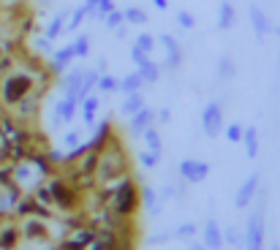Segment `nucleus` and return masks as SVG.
Returning a JSON list of instances; mask_svg holds the SVG:
<instances>
[{
  "instance_id": "1",
  "label": "nucleus",
  "mask_w": 280,
  "mask_h": 250,
  "mask_svg": "<svg viewBox=\"0 0 280 250\" xmlns=\"http://www.w3.org/2000/svg\"><path fill=\"white\" fill-rule=\"evenodd\" d=\"M131 171H134L131 169V155H128V150H125V144H123V136L114 131L112 139L106 141L104 152H101L93 177H95L98 185H104V182H114V180H120V177L131 174Z\"/></svg>"
},
{
  "instance_id": "2",
  "label": "nucleus",
  "mask_w": 280,
  "mask_h": 250,
  "mask_svg": "<svg viewBox=\"0 0 280 250\" xmlns=\"http://www.w3.org/2000/svg\"><path fill=\"white\" fill-rule=\"evenodd\" d=\"M109 210L120 218H136L141 210V185H139V177L136 171L120 177L114 182V193H112V201H109Z\"/></svg>"
},
{
  "instance_id": "3",
  "label": "nucleus",
  "mask_w": 280,
  "mask_h": 250,
  "mask_svg": "<svg viewBox=\"0 0 280 250\" xmlns=\"http://www.w3.org/2000/svg\"><path fill=\"white\" fill-rule=\"evenodd\" d=\"M95 82H98V71L95 68H90V65H71L65 74H60L57 84L65 98H74L79 104L95 90Z\"/></svg>"
},
{
  "instance_id": "4",
  "label": "nucleus",
  "mask_w": 280,
  "mask_h": 250,
  "mask_svg": "<svg viewBox=\"0 0 280 250\" xmlns=\"http://www.w3.org/2000/svg\"><path fill=\"white\" fill-rule=\"evenodd\" d=\"M47 188L52 193V207L57 215H68V212H76L84 207V196L65 180L63 171H55L52 177H47Z\"/></svg>"
},
{
  "instance_id": "5",
  "label": "nucleus",
  "mask_w": 280,
  "mask_h": 250,
  "mask_svg": "<svg viewBox=\"0 0 280 250\" xmlns=\"http://www.w3.org/2000/svg\"><path fill=\"white\" fill-rule=\"evenodd\" d=\"M35 87V76L28 74L25 68H17L11 74H6L0 79V106L3 109H11L17 101H22L30 90Z\"/></svg>"
},
{
  "instance_id": "6",
  "label": "nucleus",
  "mask_w": 280,
  "mask_h": 250,
  "mask_svg": "<svg viewBox=\"0 0 280 250\" xmlns=\"http://www.w3.org/2000/svg\"><path fill=\"white\" fill-rule=\"evenodd\" d=\"M256 210L248 215L245 223V250H264V212H267V191L258 188Z\"/></svg>"
},
{
  "instance_id": "7",
  "label": "nucleus",
  "mask_w": 280,
  "mask_h": 250,
  "mask_svg": "<svg viewBox=\"0 0 280 250\" xmlns=\"http://www.w3.org/2000/svg\"><path fill=\"white\" fill-rule=\"evenodd\" d=\"M44 95H47V90H41L38 84H35V87L30 90L22 101H17V104H14L8 111H11V114L22 122V125H35V120H38V114H41Z\"/></svg>"
},
{
  "instance_id": "8",
  "label": "nucleus",
  "mask_w": 280,
  "mask_h": 250,
  "mask_svg": "<svg viewBox=\"0 0 280 250\" xmlns=\"http://www.w3.org/2000/svg\"><path fill=\"white\" fill-rule=\"evenodd\" d=\"M14 182L19 185V191H22V193H33L38 185H44V182H47V177H44L41 171H38L33 163L25 158V161L14 163Z\"/></svg>"
},
{
  "instance_id": "9",
  "label": "nucleus",
  "mask_w": 280,
  "mask_h": 250,
  "mask_svg": "<svg viewBox=\"0 0 280 250\" xmlns=\"http://www.w3.org/2000/svg\"><path fill=\"white\" fill-rule=\"evenodd\" d=\"M19 234H22L25 242H52V231H49V221L41 218H22L17 221Z\"/></svg>"
},
{
  "instance_id": "10",
  "label": "nucleus",
  "mask_w": 280,
  "mask_h": 250,
  "mask_svg": "<svg viewBox=\"0 0 280 250\" xmlns=\"http://www.w3.org/2000/svg\"><path fill=\"white\" fill-rule=\"evenodd\" d=\"M223 128H226V120H223V106L218 104V101H210V104L201 109V131H204V136L215 139V136L223 134Z\"/></svg>"
},
{
  "instance_id": "11",
  "label": "nucleus",
  "mask_w": 280,
  "mask_h": 250,
  "mask_svg": "<svg viewBox=\"0 0 280 250\" xmlns=\"http://www.w3.org/2000/svg\"><path fill=\"white\" fill-rule=\"evenodd\" d=\"M177 174H180L182 182H191V185H198L210 177V163L207 161H198V158H185L180 161L177 166Z\"/></svg>"
},
{
  "instance_id": "12",
  "label": "nucleus",
  "mask_w": 280,
  "mask_h": 250,
  "mask_svg": "<svg viewBox=\"0 0 280 250\" xmlns=\"http://www.w3.org/2000/svg\"><path fill=\"white\" fill-rule=\"evenodd\" d=\"M95 239V228L93 226H79L74 231H68L63 239H60V250H84L90 242Z\"/></svg>"
},
{
  "instance_id": "13",
  "label": "nucleus",
  "mask_w": 280,
  "mask_h": 250,
  "mask_svg": "<svg viewBox=\"0 0 280 250\" xmlns=\"http://www.w3.org/2000/svg\"><path fill=\"white\" fill-rule=\"evenodd\" d=\"M258 188H261V174H251L242 185H239V191H237V196H234V207L237 210H248L253 201H256V193H258Z\"/></svg>"
},
{
  "instance_id": "14",
  "label": "nucleus",
  "mask_w": 280,
  "mask_h": 250,
  "mask_svg": "<svg viewBox=\"0 0 280 250\" xmlns=\"http://www.w3.org/2000/svg\"><path fill=\"white\" fill-rule=\"evenodd\" d=\"M248 19H251V28H253V33H256L258 41H264L267 35L275 33L272 19H269L267 14H264V8H258L256 3H251V6H248Z\"/></svg>"
},
{
  "instance_id": "15",
  "label": "nucleus",
  "mask_w": 280,
  "mask_h": 250,
  "mask_svg": "<svg viewBox=\"0 0 280 250\" xmlns=\"http://www.w3.org/2000/svg\"><path fill=\"white\" fill-rule=\"evenodd\" d=\"M158 44H164V52H166V68H171V71H177L182 65V57H185V52H182V47H180V41L174 38V35H169V33H164V35H158Z\"/></svg>"
},
{
  "instance_id": "16",
  "label": "nucleus",
  "mask_w": 280,
  "mask_h": 250,
  "mask_svg": "<svg viewBox=\"0 0 280 250\" xmlns=\"http://www.w3.org/2000/svg\"><path fill=\"white\" fill-rule=\"evenodd\" d=\"M152 125H155V109L152 106H144V109H139L136 114L128 117V134L131 136H141Z\"/></svg>"
},
{
  "instance_id": "17",
  "label": "nucleus",
  "mask_w": 280,
  "mask_h": 250,
  "mask_svg": "<svg viewBox=\"0 0 280 250\" xmlns=\"http://www.w3.org/2000/svg\"><path fill=\"white\" fill-rule=\"evenodd\" d=\"M76 114H79V104H76L74 98H60L57 104H55V111H52V122L55 125H68V122L76 120Z\"/></svg>"
},
{
  "instance_id": "18",
  "label": "nucleus",
  "mask_w": 280,
  "mask_h": 250,
  "mask_svg": "<svg viewBox=\"0 0 280 250\" xmlns=\"http://www.w3.org/2000/svg\"><path fill=\"white\" fill-rule=\"evenodd\" d=\"M201 245H204L207 250H221L223 245H226L223 242V228L215 218H210V221L201 226Z\"/></svg>"
},
{
  "instance_id": "19",
  "label": "nucleus",
  "mask_w": 280,
  "mask_h": 250,
  "mask_svg": "<svg viewBox=\"0 0 280 250\" xmlns=\"http://www.w3.org/2000/svg\"><path fill=\"white\" fill-rule=\"evenodd\" d=\"M112 134H114V125H112L109 120L95 122V125H93V136L87 139V147H90V150H95V152H104V147H106V141L112 139Z\"/></svg>"
},
{
  "instance_id": "20",
  "label": "nucleus",
  "mask_w": 280,
  "mask_h": 250,
  "mask_svg": "<svg viewBox=\"0 0 280 250\" xmlns=\"http://www.w3.org/2000/svg\"><path fill=\"white\" fill-rule=\"evenodd\" d=\"M98 109H101V95L90 93L87 98L79 101V114H82V125L93 128L95 122H98Z\"/></svg>"
},
{
  "instance_id": "21",
  "label": "nucleus",
  "mask_w": 280,
  "mask_h": 250,
  "mask_svg": "<svg viewBox=\"0 0 280 250\" xmlns=\"http://www.w3.org/2000/svg\"><path fill=\"white\" fill-rule=\"evenodd\" d=\"M22 242V234H19V226L8 218V221L0 223V250H14Z\"/></svg>"
},
{
  "instance_id": "22",
  "label": "nucleus",
  "mask_w": 280,
  "mask_h": 250,
  "mask_svg": "<svg viewBox=\"0 0 280 250\" xmlns=\"http://www.w3.org/2000/svg\"><path fill=\"white\" fill-rule=\"evenodd\" d=\"M134 65H136V71H139V76L144 79V84H155V82L161 79V74H164V68H161L150 55H144L141 60H136Z\"/></svg>"
},
{
  "instance_id": "23",
  "label": "nucleus",
  "mask_w": 280,
  "mask_h": 250,
  "mask_svg": "<svg viewBox=\"0 0 280 250\" xmlns=\"http://www.w3.org/2000/svg\"><path fill=\"white\" fill-rule=\"evenodd\" d=\"M68 17H71V11L68 8H60L57 14H55L52 19L47 22V28H44V35H47L49 41H57L60 35L65 33V22H68Z\"/></svg>"
},
{
  "instance_id": "24",
  "label": "nucleus",
  "mask_w": 280,
  "mask_h": 250,
  "mask_svg": "<svg viewBox=\"0 0 280 250\" xmlns=\"http://www.w3.org/2000/svg\"><path fill=\"white\" fill-rule=\"evenodd\" d=\"M141 210H147L150 218L161 215V196L152 185H141Z\"/></svg>"
},
{
  "instance_id": "25",
  "label": "nucleus",
  "mask_w": 280,
  "mask_h": 250,
  "mask_svg": "<svg viewBox=\"0 0 280 250\" xmlns=\"http://www.w3.org/2000/svg\"><path fill=\"white\" fill-rule=\"evenodd\" d=\"M147 106V98H144V90H139V93H128L123 98V104H120V114L123 117H131L136 114L139 109H144Z\"/></svg>"
},
{
  "instance_id": "26",
  "label": "nucleus",
  "mask_w": 280,
  "mask_h": 250,
  "mask_svg": "<svg viewBox=\"0 0 280 250\" xmlns=\"http://www.w3.org/2000/svg\"><path fill=\"white\" fill-rule=\"evenodd\" d=\"M234 22H237L234 3L231 0H221V6H218V30H231Z\"/></svg>"
},
{
  "instance_id": "27",
  "label": "nucleus",
  "mask_w": 280,
  "mask_h": 250,
  "mask_svg": "<svg viewBox=\"0 0 280 250\" xmlns=\"http://www.w3.org/2000/svg\"><path fill=\"white\" fill-rule=\"evenodd\" d=\"M144 79L139 76V71H131V74H125L123 79H120V93L128 95V93H139V90H144Z\"/></svg>"
},
{
  "instance_id": "28",
  "label": "nucleus",
  "mask_w": 280,
  "mask_h": 250,
  "mask_svg": "<svg viewBox=\"0 0 280 250\" xmlns=\"http://www.w3.org/2000/svg\"><path fill=\"white\" fill-rule=\"evenodd\" d=\"M95 90H98L101 95L120 93V79H117V76H112L109 71H104V74H98V82H95Z\"/></svg>"
},
{
  "instance_id": "29",
  "label": "nucleus",
  "mask_w": 280,
  "mask_h": 250,
  "mask_svg": "<svg viewBox=\"0 0 280 250\" xmlns=\"http://www.w3.org/2000/svg\"><path fill=\"white\" fill-rule=\"evenodd\" d=\"M87 19H90V8L82 3L79 8H74V11H71L68 22H65V33H76V30L82 28V22H87Z\"/></svg>"
},
{
  "instance_id": "30",
  "label": "nucleus",
  "mask_w": 280,
  "mask_h": 250,
  "mask_svg": "<svg viewBox=\"0 0 280 250\" xmlns=\"http://www.w3.org/2000/svg\"><path fill=\"white\" fill-rule=\"evenodd\" d=\"M123 17H125V25H136V28H144V25L150 22L147 11H144V8H139V6H128V8H123Z\"/></svg>"
},
{
  "instance_id": "31",
  "label": "nucleus",
  "mask_w": 280,
  "mask_h": 250,
  "mask_svg": "<svg viewBox=\"0 0 280 250\" xmlns=\"http://www.w3.org/2000/svg\"><path fill=\"white\" fill-rule=\"evenodd\" d=\"M71 49H74V55H76V60H84L90 55V35L87 33H79V35H74V41H71Z\"/></svg>"
},
{
  "instance_id": "32",
  "label": "nucleus",
  "mask_w": 280,
  "mask_h": 250,
  "mask_svg": "<svg viewBox=\"0 0 280 250\" xmlns=\"http://www.w3.org/2000/svg\"><path fill=\"white\" fill-rule=\"evenodd\" d=\"M242 144H245V155L248 158H256L258 155V131L256 128L242 131Z\"/></svg>"
},
{
  "instance_id": "33",
  "label": "nucleus",
  "mask_w": 280,
  "mask_h": 250,
  "mask_svg": "<svg viewBox=\"0 0 280 250\" xmlns=\"http://www.w3.org/2000/svg\"><path fill=\"white\" fill-rule=\"evenodd\" d=\"M141 139H144V147L152 152H164V139H161V134H158V125H152V128H147L144 134H141Z\"/></svg>"
},
{
  "instance_id": "34",
  "label": "nucleus",
  "mask_w": 280,
  "mask_h": 250,
  "mask_svg": "<svg viewBox=\"0 0 280 250\" xmlns=\"http://www.w3.org/2000/svg\"><path fill=\"white\" fill-rule=\"evenodd\" d=\"M218 76H221L223 82H231L234 76H237V65H234V60L228 57V55H223V57L218 60Z\"/></svg>"
},
{
  "instance_id": "35",
  "label": "nucleus",
  "mask_w": 280,
  "mask_h": 250,
  "mask_svg": "<svg viewBox=\"0 0 280 250\" xmlns=\"http://www.w3.org/2000/svg\"><path fill=\"white\" fill-rule=\"evenodd\" d=\"M171 231H174V239H185V242H191V239L198 234V226L193 221H185V223H180L177 228H171Z\"/></svg>"
},
{
  "instance_id": "36",
  "label": "nucleus",
  "mask_w": 280,
  "mask_h": 250,
  "mask_svg": "<svg viewBox=\"0 0 280 250\" xmlns=\"http://www.w3.org/2000/svg\"><path fill=\"white\" fill-rule=\"evenodd\" d=\"M223 242L234 245V248H245V231H239V228H234V226L223 228Z\"/></svg>"
},
{
  "instance_id": "37",
  "label": "nucleus",
  "mask_w": 280,
  "mask_h": 250,
  "mask_svg": "<svg viewBox=\"0 0 280 250\" xmlns=\"http://www.w3.org/2000/svg\"><path fill=\"white\" fill-rule=\"evenodd\" d=\"M161 158H164V152H152V150H141L139 152V163H141V169H155L158 163H161Z\"/></svg>"
},
{
  "instance_id": "38",
  "label": "nucleus",
  "mask_w": 280,
  "mask_h": 250,
  "mask_svg": "<svg viewBox=\"0 0 280 250\" xmlns=\"http://www.w3.org/2000/svg\"><path fill=\"white\" fill-rule=\"evenodd\" d=\"M134 47L136 49H141L144 55H152V49H155V35H150V33H139L134 38Z\"/></svg>"
},
{
  "instance_id": "39",
  "label": "nucleus",
  "mask_w": 280,
  "mask_h": 250,
  "mask_svg": "<svg viewBox=\"0 0 280 250\" xmlns=\"http://www.w3.org/2000/svg\"><path fill=\"white\" fill-rule=\"evenodd\" d=\"M82 141H84L82 128H71V131H65V134H63V147H65V150H74V147L82 144Z\"/></svg>"
},
{
  "instance_id": "40",
  "label": "nucleus",
  "mask_w": 280,
  "mask_h": 250,
  "mask_svg": "<svg viewBox=\"0 0 280 250\" xmlns=\"http://www.w3.org/2000/svg\"><path fill=\"white\" fill-rule=\"evenodd\" d=\"M120 25H125V17H123V11H120V8H114V11H109L104 17V28L106 30H117Z\"/></svg>"
},
{
  "instance_id": "41",
  "label": "nucleus",
  "mask_w": 280,
  "mask_h": 250,
  "mask_svg": "<svg viewBox=\"0 0 280 250\" xmlns=\"http://www.w3.org/2000/svg\"><path fill=\"white\" fill-rule=\"evenodd\" d=\"M242 131H245V125L231 122V125H226V128H223V136H226L231 144H239V141H242Z\"/></svg>"
},
{
  "instance_id": "42",
  "label": "nucleus",
  "mask_w": 280,
  "mask_h": 250,
  "mask_svg": "<svg viewBox=\"0 0 280 250\" xmlns=\"http://www.w3.org/2000/svg\"><path fill=\"white\" fill-rule=\"evenodd\" d=\"M19 68V60L14 57V55H3V57H0V79H3V76L6 74H11V71H17Z\"/></svg>"
},
{
  "instance_id": "43",
  "label": "nucleus",
  "mask_w": 280,
  "mask_h": 250,
  "mask_svg": "<svg viewBox=\"0 0 280 250\" xmlns=\"http://www.w3.org/2000/svg\"><path fill=\"white\" fill-rule=\"evenodd\" d=\"M109 11H114V3H112V0H101L98 6L93 8V14H90V19H98V22H104V17Z\"/></svg>"
},
{
  "instance_id": "44",
  "label": "nucleus",
  "mask_w": 280,
  "mask_h": 250,
  "mask_svg": "<svg viewBox=\"0 0 280 250\" xmlns=\"http://www.w3.org/2000/svg\"><path fill=\"white\" fill-rule=\"evenodd\" d=\"M30 49H33L35 55H44V52H55V49H52V41H49L47 35H35V38H33V47H30Z\"/></svg>"
},
{
  "instance_id": "45",
  "label": "nucleus",
  "mask_w": 280,
  "mask_h": 250,
  "mask_svg": "<svg viewBox=\"0 0 280 250\" xmlns=\"http://www.w3.org/2000/svg\"><path fill=\"white\" fill-rule=\"evenodd\" d=\"M177 25H180L182 30H191L193 25H196V17H193L191 11H177Z\"/></svg>"
},
{
  "instance_id": "46",
  "label": "nucleus",
  "mask_w": 280,
  "mask_h": 250,
  "mask_svg": "<svg viewBox=\"0 0 280 250\" xmlns=\"http://www.w3.org/2000/svg\"><path fill=\"white\" fill-rule=\"evenodd\" d=\"M169 239H174V231H161V234L147 237V245H164V242H169Z\"/></svg>"
},
{
  "instance_id": "47",
  "label": "nucleus",
  "mask_w": 280,
  "mask_h": 250,
  "mask_svg": "<svg viewBox=\"0 0 280 250\" xmlns=\"http://www.w3.org/2000/svg\"><path fill=\"white\" fill-rule=\"evenodd\" d=\"M169 122H171L169 109H155V125H169Z\"/></svg>"
},
{
  "instance_id": "48",
  "label": "nucleus",
  "mask_w": 280,
  "mask_h": 250,
  "mask_svg": "<svg viewBox=\"0 0 280 250\" xmlns=\"http://www.w3.org/2000/svg\"><path fill=\"white\" fill-rule=\"evenodd\" d=\"M112 33H114L117 38H125V35H128V25H120V28H117V30H112Z\"/></svg>"
},
{
  "instance_id": "49",
  "label": "nucleus",
  "mask_w": 280,
  "mask_h": 250,
  "mask_svg": "<svg viewBox=\"0 0 280 250\" xmlns=\"http://www.w3.org/2000/svg\"><path fill=\"white\" fill-rule=\"evenodd\" d=\"M152 6H155L158 11H166V8H169V0H152Z\"/></svg>"
},
{
  "instance_id": "50",
  "label": "nucleus",
  "mask_w": 280,
  "mask_h": 250,
  "mask_svg": "<svg viewBox=\"0 0 280 250\" xmlns=\"http://www.w3.org/2000/svg\"><path fill=\"white\" fill-rule=\"evenodd\" d=\"M188 250H207V248L201 242H193V239H191V242H188Z\"/></svg>"
},
{
  "instance_id": "51",
  "label": "nucleus",
  "mask_w": 280,
  "mask_h": 250,
  "mask_svg": "<svg viewBox=\"0 0 280 250\" xmlns=\"http://www.w3.org/2000/svg\"><path fill=\"white\" fill-rule=\"evenodd\" d=\"M269 250H280V248H278V245H272V248H269Z\"/></svg>"
}]
</instances>
